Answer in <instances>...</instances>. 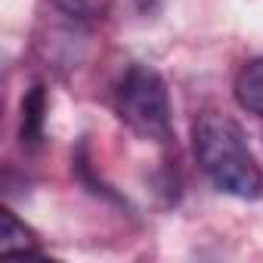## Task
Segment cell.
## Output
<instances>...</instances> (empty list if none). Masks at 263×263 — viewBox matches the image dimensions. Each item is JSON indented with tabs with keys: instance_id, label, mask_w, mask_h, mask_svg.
Masks as SVG:
<instances>
[{
	"instance_id": "obj_1",
	"label": "cell",
	"mask_w": 263,
	"mask_h": 263,
	"mask_svg": "<svg viewBox=\"0 0 263 263\" xmlns=\"http://www.w3.org/2000/svg\"><path fill=\"white\" fill-rule=\"evenodd\" d=\"M192 146L204 177L226 195L257 198L263 192L260 164L245 140L238 121L220 111H204L192 124Z\"/></svg>"
},
{
	"instance_id": "obj_2",
	"label": "cell",
	"mask_w": 263,
	"mask_h": 263,
	"mask_svg": "<svg viewBox=\"0 0 263 263\" xmlns=\"http://www.w3.org/2000/svg\"><path fill=\"white\" fill-rule=\"evenodd\" d=\"M111 108L121 118V124L137 134L140 140L152 143H171L174 137V111H171V93L164 78L143 62L127 65L111 90Z\"/></svg>"
},
{
	"instance_id": "obj_3",
	"label": "cell",
	"mask_w": 263,
	"mask_h": 263,
	"mask_svg": "<svg viewBox=\"0 0 263 263\" xmlns=\"http://www.w3.org/2000/svg\"><path fill=\"white\" fill-rule=\"evenodd\" d=\"M0 251L4 254H41L44 248L37 235L13 211H4V217H0Z\"/></svg>"
},
{
	"instance_id": "obj_4",
	"label": "cell",
	"mask_w": 263,
	"mask_h": 263,
	"mask_svg": "<svg viewBox=\"0 0 263 263\" xmlns=\"http://www.w3.org/2000/svg\"><path fill=\"white\" fill-rule=\"evenodd\" d=\"M235 99L245 111L263 118V59L248 62L235 78Z\"/></svg>"
},
{
	"instance_id": "obj_5",
	"label": "cell",
	"mask_w": 263,
	"mask_h": 263,
	"mask_svg": "<svg viewBox=\"0 0 263 263\" xmlns=\"http://www.w3.org/2000/svg\"><path fill=\"white\" fill-rule=\"evenodd\" d=\"M44 115H47V93L44 87H31L22 102V143L37 146L44 140Z\"/></svg>"
},
{
	"instance_id": "obj_6",
	"label": "cell",
	"mask_w": 263,
	"mask_h": 263,
	"mask_svg": "<svg viewBox=\"0 0 263 263\" xmlns=\"http://www.w3.org/2000/svg\"><path fill=\"white\" fill-rule=\"evenodd\" d=\"M137 7H140L143 13H155V7H158V0H137Z\"/></svg>"
}]
</instances>
